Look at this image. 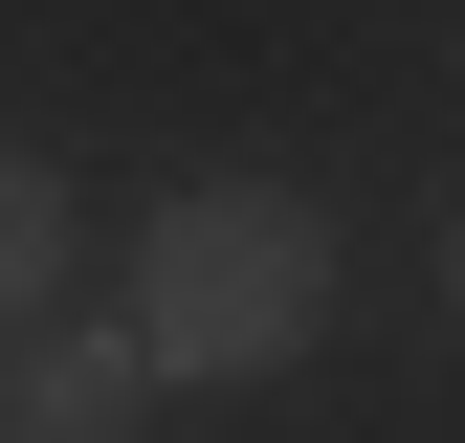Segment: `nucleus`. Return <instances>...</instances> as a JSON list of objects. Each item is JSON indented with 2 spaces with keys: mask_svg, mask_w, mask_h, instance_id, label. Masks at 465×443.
Returning a JSON list of instances; mask_svg holds the SVG:
<instances>
[{
  "mask_svg": "<svg viewBox=\"0 0 465 443\" xmlns=\"http://www.w3.org/2000/svg\"><path fill=\"white\" fill-rule=\"evenodd\" d=\"M332 332V222L288 178H200L134 222V355L155 377H288Z\"/></svg>",
  "mask_w": 465,
  "mask_h": 443,
  "instance_id": "1",
  "label": "nucleus"
},
{
  "mask_svg": "<svg viewBox=\"0 0 465 443\" xmlns=\"http://www.w3.org/2000/svg\"><path fill=\"white\" fill-rule=\"evenodd\" d=\"M0 443H155V355H134V332H45V355H0Z\"/></svg>",
  "mask_w": 465,
  "mask_h": 443,
  "instance_id": "2",
  "label": "nucleus"
},
{
  "mask_svg": "<svg viewBox=\"0 0 465 443\" xmlns=\"http://www.w3.org/2000/svg\"><path fill=\"white\" fill-rule=\"evenodd\" d=\"M45 289H67V178H45V155H0V332H23Z\"/></svg>",
  "mask_w": 465,
  "mask_h": 443,
  "instance_id": "3",
  "label": "nucleus"
},
{
  "mask_svg": "<svg viewBox=\"0 0 465 443\" xmlns=\"http://www.w3.org/2000/svg\"><path fill=\"white\" fill-rule=\"evenodd\" d=\"M443 310H465V222H443Z\"/></svg>",
  "mask_w": 465,
  "mask_h": 443,
  "instance_id": "4",
  "label": "nucleus"
}]
</instances>
